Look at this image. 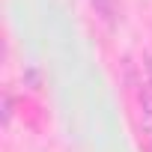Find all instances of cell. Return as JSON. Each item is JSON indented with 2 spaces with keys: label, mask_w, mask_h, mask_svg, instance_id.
<instances>
[{
  "label": "cell",
  "mask_w": 152,
  "mask_h": 152,
  "mask_svg": "<svg viewBox=\"0 0 152 152\" xmlns=\"http://www.w3.org/2000/svg\"><path fill=\"white\" fill-rule=\"evenodd\" d=\"M93 6L107 24H116V18H119V3L116 0H93Z\"/></svg>",
  "instance_id": "obj_1"
},
{
  "label": "cell",
  "mask_w": 152,
  "mask_h": 152,
  "mask_svg": "<svg viewBox=\"0 0 152 152\" xmlns=\"http://www.w3.org/2000/svg\"><path fill=\"white\" fill-rule=\"evenodd\" d=\"M137 104H140L143 116H152V81H146V84L137 90Z\"/></svg>",
  "instance_id": "obj_2"
},
{
  "label": "cell",
  "mask_w": 152,
  "mask_h": 152,
  "mask_svg": "<svg viewBox=\"0 0 152 152\" xmlns=\"http://www.w3.org/2000/svg\"><path fill=\"white\" fill-rule=\"evenodd\" d=\"M140 137H143V146L152 152V116H143L140 119Z\"/></svg>",
  "instance_id": "obj_3"
},
{
  "label": "cell",
  "mask_w": 152,
  "mask_h": 152,
  "mask_svg": "<svg viewBox=\"0 0 152 152\" xmlns=\"http://www.w3.org/2000/svg\"><path fill=\"white\" fill-rule=\"evenodd\" d=\"M12 107H15V104H12V93L6 90V93H3V125H9V122H12V113H15Z\"/></svg>",
  "instance_id": "obj_4"
},
{
  "label": "cell",
  "mask_w": 152,
  "mask_h": 152,
  "mask_svg": "<svg viewBox=\"0 0 152 152\" xmlns=\"http://www.w3.org/2000/svg\"><path fill=\"white\" fill-rule=\"evenodd\" d=\"M146 72H149V81H152V54H146Z\"/></svg>",
  "instance_id": "obj_5"
}]
</instances>
